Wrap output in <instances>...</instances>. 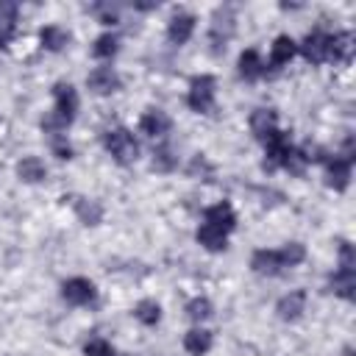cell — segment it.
<instances>
[{"label":"cell","mask_w":356,"mask_h":356,"mask_svg":"<svg viewBox=\"0 0 356 356\" xmlns=\"http://www.w3.org/2000/svg\"><path fill=\"white\" fill-rule=\"evenodd\" d=\"M53 97H56V111H53V117H47L42 125H44V131H50V134H58V128H64V125H70L72 120H75V111H78V92L70 86V83H56L53 86Z\"/></svg>","instance_id":"cell-1"},{"label":"cell","mask_w":356,"mask_h":356,"mask_svg":"<svg viewBox=\"0 0 356 356\" xmlns=\"http://www.w3.org/2000/svg\"><path fill=\"white\" fill-rule=\"evenodd\" d=\"M103 145L106 150L120 161V164H131L136 156H139V145L134 139V134L128 128H114L103 136Z\"/></svg>","instance_id":"cell-2"},{"label":"cell","mask_w":356,"mask_h":356,"mask_svg":"<svg viewBox=\"0 0 356 356\" xmlns=\"http://www.w3.org/2000/svg\"><path fill=\"white\" fill-rule=\"evenodd\" d=\"M186 100H189V106H192L195 111H200V114L211 111V108H214V78H211V75H197V78H192Z\"/></svg>","instance_id":"cell-3"},{"label":"cell","mask_w":356,"mask_h":356,"mask_svg":"<svg viewBox=\"0 0 356 356\" xmlns=\"http://www.w3.org/2000/svg\"><path fill=\"white\" fill-rule=\"evenodd\" d=\"M61 295H64V300L72 303V306H86V303L95 300L97 289H95V284H92L89 278H70V281H64Z\"/></svg>","instance_id":"cell-4"},{"label":"cell","mask_w":356,"mask_h":356,"mask_svg":"<svg viewBox=\"0 0 356 356\" xmlns=\"http://www.w3.org/2000/svg\"><path fill=\"white\" fill-rule=\"evenodd\" d=\"M86 86L95 92V95H111L120 89V75L111 70V67H97L86 75Z\"/></svg>","instance_id":"cell-5"},{"label":"cell","mask_w":356,"mask_h":356,"mask_svg":"<svg viewBox=\"0 0 356 356\" xmlns=\"http://www.w3.org/2000/svg\"><path fill=\"white\" fill-rule=\"evenodd\" d=\"M170 125H172V120L164 114V111H159V108H150V111H145L142 114V120H139V128H142V134H147V136H164V134H170Z\"/></svg>","instance_id":"cell-6"},{"label":"cell","mask_w":356,"mask_h":356,"mask_svg":"<svg viewBox=\"0 0 356 356\" xmlns=\"http://www.w3.org/2000/svg\"><path fill=\"white\" fill-rule=\"evenodd\" d=\"M300 53H303L309 61H314V64L328 61V36L320 33V31L309 33V36L303 39V44H300Z\"/></svg>","instance_id":"cell-7"},{"label":"cell","mask_w":356,"mask_h":356,"mask_svg":"<svg viewBox=\"0 0 356 356\" xmlns=\"http://www.w3.org/2000/svg\"><path fill=\"white\" fill-rule=\"evenodd\" d=\"M250 267L259 273V275H278L284 270V261L278 256V250H256L253 259H250Z\"/></svg>","instance_id":"cell-8"},{"label":"cell","mask_w":356,"mask_h":356,"mask_svg":"<svg viewBox=\"0 0 356 356\" xmlns=\"http://www.w3.org/2000/svg\"><path fill=\"white\" fill-rule=\"evenodd\" d=\"M203 217H206L209 225H214V228H220V231H225V234L236 225V214H234V209H231L228 203H214V206H209Z\"/></svg>","instance_id":"cell-9"},{"label":"cell","mask_w":356,"mask_h":356,"mask_svg":"<svg viewBox=\"0 0 356 356\" xmlns=\"http://www.w3.org/2000/svg\"><path fill=\"white\" fill-rule=\"evenodd\" d=\"M325 178H328V186H334L337 192L348 189L350 184V161L348 159H331L328 161V170H325Z\"/></svg>","instance_id":"cell-10"},{"label":"cell","mask_w":356,"mask_h":356,"mask_svg":"<svg viewBox=\"0 0 356 356\" xmlns=\"http://www.w3.org/2000/svg\"><path fill=\"white\" fill-rule=\"evenodd\" d=\"M192 31H195V17H192V14H175V17L170 19L167 36H170L172 44H184V42H189Z\"/></svg>","instance_id":"cell-11"},{"label":"cell","mask_w":356,"mask_h":356,"mask_svg":"<svg viewBox=\"0 0 356 356\" xmlns=\"http://www.w3.org/2000/svg\"><path fill=\"white\" fill-rule=\"evenodd\" d=\"M278 120H275V111H270V108H259V111H253L250 114V131L256 134V139H267L273 131H278V125H275Z\"/></svg>","instance_id":"cell-12"},{"label":"cell","mask_w":356,"mask_h":356,"mask_svg":"<svg viewBox=\"0 0 356 356\" xmlns=\"http://www.w3.org/2000/svg\"><path fill=\"white\" fill-rule=\"evenodd\" d=\"M353 56V36L350 33H334L328 36V58L331 61H350Z\"/></svg>","instance_id":"cell-13"},{"label":"cell","mask_w":356,"mask_h":356,"mask_svg":"<svg viewBox=\"0 0 356 356\" xmlns=\"http://www.w3.org/2000/svg\"><path fill=\"white\" fill-rule=\"evenodd\" d=\"M197 242L206 248V250H225L228 248V234L225 231H220V228H214V225H209V222H203L200 228H197Z\"/></svg>","instance_id":"cell-14"},{"label":"cell","mask_w":356,"mask_h":356,"mask_svg":"<svg viewBox=\"0 0 356 356\" xmlns=\"http://www.w3.org/2000/svg\"><path fill=\"white\" fill-rule=\"evenodd\" d=\"M184 348H186L189 356H203V353L211 348V331H206V328H192V331H186Z\"/></svg>","instance_id":"cell-15"},{"label":"cell","mask_w":356,"mask_h":356,"mask_svg":"<svg viewBox=\"0 0 356 356\" xmlns=\"http://www.w3.org/2000/svg\"><path fill=\"white\" fill-rule=\"evenodd\" d=\"M331 289H334L339 298L353 300V298H356V270H342V267H339V273L331 278Z\"/></svg>","instance_id":"cell-16"},{"label":"cell","mask_w":356,"mask_h":356,"mask_svg":"<svg viewBox=\"0 0 356 356\" xmlns=\"http://www.w3.org/2000/svg\"><path fill=\"white\" fill-rule=\"evenodd\" d=\"M14 31H17V6L3 0L0 3V47L14 36Z\"/></svg>","instance_id":"cell-17"},{"label":"cell","mask_w":356,"mask_h":356,"mask_svg":"<svg viewBox=\"0 0 356 356\" xmlns=\"http://www.w3.org/2000/svg\"><path fill=\"white\" fill-rule=\"evenodd\" d=\"M39 39H42V44H44L47 50L58 53V50H64V47H67L70 33H67L64 28H58V25H44V28L39 31Z\"/></svg>","instance_id":"cell-18"},{"label":"cell","mask_w":356,"mask_h":356,"mask_svg":"<svg viewBox=\"0 0 356 356\" xmlns=\"http://www.w3.org/2000/svg\"><path fill=\"white\" fill-rule=\"evenodd\" d=\"M17 172H19L22 181L36 184V181H42V178L47 175V167H44L42 159H36V156H25V159L19 161V167H17Z\"/></svg>","instance_id":"cell-19"},{"label":"cell","mask_w":356,"mask_h":356,"mask_svg":"<svg viewBox=\"0 0 356 356\" xmlns=\"http://www.w3.org/2000/svg\"><path fill=\"white\" fill-rule=\"evenodd\" d=\"M295 53H298L295 39H289V36H278V39L273 42V50H270V64L281 67V64H286Z\"/></svg>","instance_id":"cell-20"},{"label":"cell","mask_w":356,"mask_h":356,"mask_svg":"<svg viewBox=\"0 0 356 356\" xmlns=\"http://www.w3.org/2000/svg\"><path fill=\"white\" fill-rule=\"evenodd\" d=\"M303 306H306V295L303 292H289V295H284L278 300V314L284 320H295V317H300Z\"/></svg>","instance_id":"cell-21"},{"label":"cell","mask_w":356,"mask_h":356,"mask_svg":"<svg viewBox=\"0 0 356 356\" xmlns=\"http://www.w3.org/2000/svg\"><path fill=\"white\" fill-rule=\"evenodd\" d=\"M134 317L142 323V325H156L159 317H161V306L156 300H139L136 309H134Z\"/></svg>","instance_id":"cell-22"},{"label":"cell","mask_w":356,"mask_h":356,"mask_svg":"<svg viewBox=\"0 0 356 356\" xmlns=\"http://www.w3.org/2000/svg\"><path fill=\"white\" fill-rule=\"evenodd\" d=\"M239 72H242L245 78H259V75L264 72V64H261V58H259L256 50H245V53L239 56Z\"/></svg>","instance_id":"cell-23"},{"label":"cell","mask_w":356,"mask_h":356,"mask_svg":"<svg viewBox=\"0 0 356 356\" xmlns=\"http://www.w3.org/2000/svg\"><path fill=\"white\" fill-rule=\"evenodd\" d=\"M278 256H281L284 267H295V264H300V261L306 259V248H303L300 242H286V245L278 250Z\"/></svg>","instance_id":"cell-24"},{"label":"cell","mask_w":356,"mask_h":356,"mask_svg":"<svg viewBox=\"0 0 356 356\" xmlns=\"http://www.w3.org/2000/svg\"><path fill=\"white\" fill-rule=\"evenodd\" d=\"M211 300L209 298H192L189 303H186V314L192 317V320H209L211 317Z\"/></svg>","instance_id":"cell-25"},{"label":"cell","mask_w":356,"mask_h":356,"mask_svg":"<svg viewBox=\"0 0 356 356\" xmlns=\"http://www.w3.org/2000/svg\"><path fill=\"white\" fill-rule=\"evenodd\" d=\"M95 56L97 58H111L114 53H117V36H111V33H103V36H97V42H95Z\"/></svg>","instance_id":"cell-26"},{"label":"cell","mask_w":356,"mask_h":356,"mask_svg":"<svg viewBox=\"0 0 356 356\" xmlns=\"http://www.w3.org/2000/svg\"><path fill=\"white\" fill-rule=\"evenodd\" d=\"M306 159H303V153L300 150H295V147H289V153L284 156V161H281V167H286L289 172H295V175H300L303 170H306Z\"/></svg>","instance_id":"cell-27"},{"label":"cell","mask_w":356,"mask_h":356,"mask_svg":"<svg viewBox=\"0 0 356 356\" xmlns=\"http://www.w3.org/2000/svg\"><path fill=\"white\" fill-rule=\"evenodd\" d=\"M83 353H86V356H117L114 348H111V342H106V339H100V337L89 339V342L83 345Z\"/></svg>","instance_id":"cell-28"},{"label":"cell","mask_w":356,"mask_h":356,"mask_svg":"<svg viewBox=\"0 0 356 356\" xmlns=\"http://www.w3.org/2000/svg\"><path fill=\"white\" fill-rule=\"evenodd\" d=\"M172 164H175V159H172V150L167 145L153 153V167L156 170H172Z\"/></svg>","instance_id":"cell-29"},{"label":"cell","mask_w":356,"mask_h":356,"mask_svg":"<svg viewBox=\"0 0 356 356\" xmlns=\"http://www.w3.org/2000/svg\"><path fill=\"white\" fill-rule=\"evenodd\" d=\"M339 267H342V270H353V267H356L350 242H342V248H339Z\"/></svg>","instance_id":"cell-30"}]
</instances>
